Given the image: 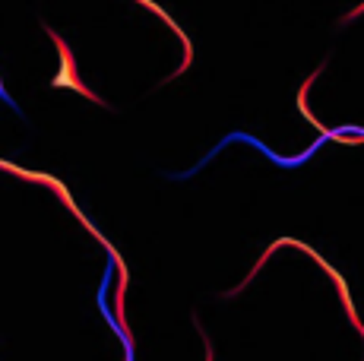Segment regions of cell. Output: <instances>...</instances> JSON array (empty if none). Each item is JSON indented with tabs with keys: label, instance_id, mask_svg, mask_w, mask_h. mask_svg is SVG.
Instances as JSON below:
<instances>
[{
	"label": "cell",
	"instance_id": "obj_2",
	"mask_svg": "<svg viewBox=\"0 0 364 361\" xmlns=\"http://www.w3.org/2000/svg\"><path fill=\"white\" fill-rule=\"evenodd\" d=\"M0 99H4V102H6V105H10V108H13V111H19V105H16V102H13V99H10V92H6V89H4V80H0ZM19 114H23V111H19Z\"/></svg>",
	"mask_w": 364,
	"mask_h": 361
},
{
	"label": "cell",
	"instance_id": "obj_1",
	"mask_svg": "<svg viewBox=\"0 0 364 361\" xmlns=\"http://www.w3.org/2000/svg\"><path fill=\"white\" fill-rule=\"evenodd\" d=\"M45 26V23H41ZM45 32L54 38V48H58V58H60V67H58V76L51 80V86L54 89H70V92H80L82 99H89V102H95V105H102L105 108V99H99V95L92 92V89H86L82 86V80H80V73H76V58H73V51L67 48V41L58 36V32L51 29V26H45Z\"/></svg>",
	"mask_w": 364,
	"mask_h": 361
}]
</instances>
